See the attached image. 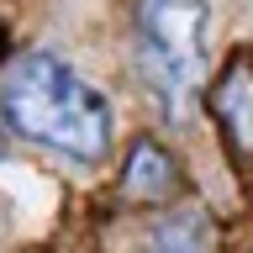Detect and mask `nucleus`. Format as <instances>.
I'll list each match as a JSON object with an SVG mask.
<instances>
[{"label":"nucleus","instance_id":"4","mask_svg":"<svg viewBox=\"0 0 253 253\" xmlns=\"http://www.w3.org/2000/svg\"><path fill=\"white\" fill-rule=\"evenodd\" d=\"M122 190L132 201H164L174 190V158L158 148L153 137H142L126 158V174H122Z\"/></svg>","mask_w":253,"mask_h":253},{"label":"nucleus","instance_id":"3","mask_svg":"<svg viewBox=\"0 0 253 253\" xmlns=\"http://www.w3.org/2000/svg\"><path fill=\"white\" fill-rule=\"evenodd\" d=\"M211 116L227 126L237 153H253V63L248 53H232L227 69L211 84Z\"/></svg>","mask_w":253,"mask_h":253},{"label":"nucleus","instance_id":"1","mask_svg":"<svg viewBox=\"0 0 253 253\" xmlns=\"http://www.w3.org/2000/svg\"><path fill=\"white\" fill-rule=\"evenodd\" d=\"M0 111L27 142H42L74 164L111 153V106L58 53H21L0 79Z\"/></svg>","mask_w":253,"mask_h":253},{"label":"nucleus","instance_id":"2","mask_svg":"<svg viewBox=\"0 0 253 253\" xmlns=\"http://www.w3.org/2000/svg\"><path fill=\"white\" fill-rule=\"evenodd\" d=\"M137 63L169 122H185L211 63L206 0H137Z\"/></svg>","mask_w":253,"mask_h":253},{"label":"nucleus","instance_id":"5","mask_svg":"<svg viewBox=\"0 0 253 253\" xmlns=\"http://www.w3.org/2000/svg\"><path fill=\"white\" fill-rule=\"evenodd\" d=\"M206 248V221L195 211H174L153 227V253H201Z\"/></svg>","mask_w":253,"mask_h":253},{"label":"nucleus","instance_id":"6","mask_svg":"<svg viewBox=\"0 0 253 253\" xmlns=\"http://www.w3.org/2000/svg\"><path fill=\"white\" fill-rule=\"evenodd\" d=\"M0 158H5V137H0Z\"/></svg>","mask_w":253,"mask_h":253}]
</instances>
